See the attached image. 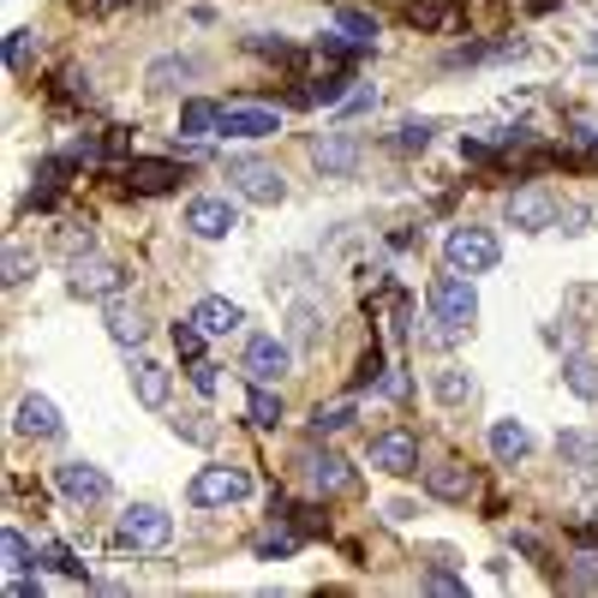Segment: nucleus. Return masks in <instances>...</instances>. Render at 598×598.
Returning <instances> with one entry per match:
<instances>
[{
    "label": "nucleus",
    "instance_id": "a211bd4d",
    "mask_svg": "<svg viewBox=\"0 0 598 598\" xmlns=\"http://www.w3.org/2000/svg\"><path fill=\"white\" fill-rule=\"evenodd\" d=\"M491 455H497L503 466L527 461L533 455V431L521 426V419H497V426H491Z\"/></svg>",
    "mask_w": 598,
    "mask_h": 598
},
{
    "label": "nucleus",
    "instance_id": "f8f14e48",
    "mask_svg": "<svg viewBox=\"0 0 598 598\" xmlns=\"http://www.w3.org/2000/svg\"><path fill=\"white\" fill-rule=\"evenodd\" d=\"M12 426H19V437L54 443V437L66 431V419H61V407H54L49 396H24V401H19V419H12Z\"/></svg>",
    "mask_w": 598,
    "mask_h": 598
},
{
    "label": "nucleus",
    "instance_id": "7ed1b4c3",
    "mask_svg": "<svg viewBox=\"0 0 598 598\" xmlns=\"http://www.w3.org/2000/svg\"><path fill=\"white\" fill-rule=\"evenodd\" d=\"M443 258H449V270L485 275V270H497L503 245H497V233H491V228H449V240H443Z\"/></svg>",
    "mask_w": 598,
    "mask_h": 598
},
{
    "label": "nucleus",
    "instance_id": "4468645a",
    "mask_svg": "<svg viewBox=\"0 0 598 598\" xmlns=\"http://www.w3.org/2000/svg\"><path fill=\"white\" fill-rule=\"evenodd\" d=\"M300 473H305V485L317 491V497H335V491H347L354 485V466H347L342 455H300Z\"/></svg>",
    "mask_w": 598,
    "mask_h": 598
},
{
    "label": "nucleus",
    "instance_id": "6ab92c4d",
    "mask_svg": "<svg viewBox=\"0 0 598 598\" xmlns=\"http://www.w3.org/2000/svg\"><path fill=\"white\" fill-rule=\"evenodd\" d=\"M426 491H431V497H443V503H466V497H473V466H455V461H449V466H431V473H426Z\"/></svg>",
    "mask_w": 598,
    "mask_h": 598
},
{
    "label": "nucleus",
    "instance_id": "c85d7f7f",
    "mask_svg": "<svg viewBox=\"0 0 598 598\" xmlns=\"http://www.w3.org/2000/svg\"><path fill=\"white\" fill-rule=\"evenodd\" d=\"M557 449H563L568 466H598V437H587V431H563Z\"/></svg>",
    "mask_w": 598,
    "mask_h": 598
},
{
    "label": "nucleus",
    "instance_id": "a878e982",
    "mask_svg": "<svg viewBox=\"0 0 598 598\" xmlns=\"http://www.w3.org/2000/svg\"><path fill=\"white\" fill-rule=\"evenodd\" d=\"M563 384L575 389L580 401H598V359H587V354H575V359H568V366H563Z\"/></svg>",
    "mask_w": 598,
    "mask_h": 598
},
{
    "label": "nucleus",
    "instance_id": "393cba45",
    "mask_svg": "<svg viewBox=\"0 0 598 598\" xmlns=\"http://www.w3.org/2000/svg\"><path fill=\"white\" fill-rule=\"evenodd\" d=\"M192 72H198V66H192V61H186V54H174V61H156L150 72H144V84H150V91H156V96H168V91H174V84H186V78H192Z\"/></svg>",
    "mask_w": 598,
    "mask_h": 598
},
{
    "label": "nucleus",
    "instance_id": "bb28decb",
    "mask_svg": "<svg viewBox=\"0 0 598 598\" xmlns=\"http://www.w3.org/2000/svg\"><path fill=\"white\" fill-rule=\"evenodd\" d=\"M203 342H210V329H203L198 317H186V324H174V354H180L186 366H198V359H203Z\"/></svg>",
    "mask_w": 598,
    "mask_h": 598
},
{
    "label": "nucleus",
    "instance_id": "de8ad7c7",
    "mask_svg": "<svg viewBox=\"0 0 598 598\" xmlns=\"http://www.w3.org/2000/svg\"><path fill=\"white\" fill-rule=\"evenodd\" d=\"M192 384L203 389V396H216V366H203V359H198V366H192Z\"/></svg>",
    "mask_w": 598,
    "mask_h": 598
},
{
    "label": "nucleus",
    "instance_id": "2f4dec72",
    "mask_svg": "<svg viewBox=\"0 0 598 598\" xmlns=\"http://www.w3.org/2000/svg\"><path fill=\"white\" fill-rule=\"evenodd\" d=\"M354 426V401H329V407H317L312 413V431L317 437H335V431H347Z\"/></svg>",
    "mask_w": 598,
    "mask_h": 598
},
{
    "label": "nucleus",
    "instance_id": "49530a36",
    "mask_svg": "<svg viewBox=\"0 0 598 598\" xmlns=\"http://www.w3.org/2000/svg\"><path fill=\"white\" fill-rule=\"evenodd\" d=\"M366 108H377V91H354L342 102V114H366Z\"/></svg>",
    "mask_w": 598,
    "mask_h": 598
},
{
    "label": "nucleus",
    "instance_id": "ddd939ff",
    "mask_svg": "<svg viewBox=\"0 0 598 598\" xmlns=\"http://www.w3.org/2000/svg\"><path fill=\"white\" fill-rule=\"evenodd\" d=\"M371 466H384V473H419V443H413V431H384V437H371Z\"/></svg>",
    "mask_w": 598,
    "mask_h": 598
},
{
    "label": "nucleus",
    "instance_id": "f257e3e1",
    "mask_svg": "<svg viewBox=\"0 0 598 598\" xmlns=\"http://www.w3.org/2000/svg\"><path fill=\"white\" fill-rule=\"evenodd\" d=\"M426 305H431V324L443 329V335H466V329L479 324V294H473V275H466V270L431 275Z\"/></svg>",
    "mask_w": 598,
    "mask_h": 598
},
{
    "label": "nucleus",
    "instance_id": "8fccbe9b",
    "mask_svg": "<svg viewBox=\"0 0 598 598\" xmlns=\"http://www.w3.org/2000/svg\"><path fill=\"white\" fill-rule=\"evenodd\" d=\"M575 533H580V545H598V521H580Z\"/></svg>",
    "mask_w": 598,
    "mask_h": 598
},
{
    "label": "nucleus",
    "instance_id": "423d86ee",
    "mask_svg": "<svg viewBox=\"0 0 598 598\" xmlns=\"http://www.w3.org/2000/svg\"><path fill=\"white\" fill-rule=\"evenodd\" d=\"M557 216H563V210H557V198H550L545 186H521V192L503 198V222L521 228V233H545Z\"/></svg>",
    "mask_w": 598,
    "mask_h": 598
},
{
    "label": "nucleus",
    "instance_id": "20e7f679",
    "mask_svg": "<svg viewBox=\"0 0 598 598\" xmlns=\"http://www.w3.org/2000/svg\"><path fill=\"white\" fill-rule=\"evenodd\" d=\"M174 538V515H162L156 503H138L120 515V527H114V545L120 550H162Z\"/></svg>",
    "mask_w": 598,
    "mask_h": 598
},
{
    "label": "nucleus",
    "instance_id": "5701e85b",
    "mask_svg": "<svg viewBox=\"0 0 598 598\" xmlns=\"http://www.w3.org/2000/svg\"><path fill=\"white\" fill-rule=\"evenodd\" d=\"M473 371H461V366H443V371H437L431 377V396L437 401H443V407H466V401H473Z\"/></svg>",
    "mask_w": 598,
    "mask_h": 598
},
{
    "label": "nucleus",
    "instance_id": "0eeeda50",
    "mask_svg": "<svg viewBox=\"0 0 598 598\" xmlns=\"http://www.w3.org/2000/svg\"><path fill=\"white\" fill-rule=\"evenodd\" d=\"M240 366H245V377H252V384H282V377L294 371V347L275 342V335H252Z\"/></svg>",
    "mask_w": 598,
    "mask_h": 598
},
{
    "label": "nucleus",
    "instance_id": "ea45409f",
    "mask_svg": "<svg viewBox=\"0 0 598 598\" xmlns=\"http://www.w3.org/2000/svg\"><path fill=\"white\" fill-rule=\"evenodd\" d=\"M371 384H384V354H377V347L359 359V371H354V389H371Z\"/></svg>",
    "mask_w": 598,
    "mask_h": 598
},
{
    "label": "nucleus",
    "instance_id": "412c9836",
    "mask_svg": "<svg viewBox=\"0 0 598 598\" xmlns=\"http://www.w3.org/2000/svg\"><path fill=\"white\" fill-rule=\"evenodd\" d=\"M102 324H108V342H120V347H138L144 335H150V324H144V317L133 312V305H120V300H108Z\"/></svg>",
    "mask_w": 598,
    "mask_h": 598
},
{
    "label": "nucleus",
    "instance_id": "c756f323",
    "mask_svg": "<svg viewBox=\"0 0 598 598\" xmlns=\"http://www.w3.org/2000/svg\"><path fill=\"white\" fill-rule=\"evenodd\" d=\"M0 557H7V575H19V568L36 563V550H31V538H24L19 527H7L0 533Z\"/></svg>",
    "mask_w": 598,
    "mask_h": 598
},
{
    "label": "nucleus",
    "instance_id": "a19ab883",
    "mask_svg": "<svg viewBox=\"0 0 598 598\" xmlns=\"http://www.w3.org/2000/svg\"><path fill=\"white\" fill-rule=\"evenodd\" d=\"M396 144H401V150H426V144H431V120H407L401 133H396Z\"/></svg>",
    "mask_w": 598,
    "mask_h": 598
},
{
    "label": "nucleus",
    "instance_id": "09e8293b",
    "mask_svg": "<svg viewBox=\"0 0 598 598\" xmlns=\"http://www.w3.org/2000/svg\"><path fill=\"white\" fill-rule=\"evenodd\" d=\"M377 389H384V396H407V377L401 371H384V384H377Z\"/></svg>",
    "mask_w": 598,
    "mask_h": 598
},
{
    "label": "nucleus",
    "instance_id": "58836bf2",
    "mask_svg": "<svg viewBox=\"0 0 598 598\" xmlns=\"http://www.w3.org/2000/svg\"><path fill=\"white\" fill-rule=\"evenodd\" d=\"M0 270H7V287H19V282H31L36 258L24 252V245H7V264H0Z\"/></svg>",
    "mask_w": 598,
    "mask_h": 598
},
{
    "label": "nucleus",
    "instance_id": "c9c22d12",
    "mask_svg": "<svg viewBox=\"0 0 598 598\" xmlns=\"http://www.w3.org/2000/svg\"><path fill=\"white\" fill-rule=\"evenodd\" d=\"M294 550H300V533L294 527H275V533L258 538V557H294Z\"/></svg>",
    "mask_w": 598,
    "mask_h": 598
},
{
    "label": "nucleus",
    "instance_id": "3c124183",
    "mask_svg": "<svg viewBox=\"0 0 598 598\" xmlns=\"http://www.w3.org/2000/svg\"><path fill=\"white\" fill-rule=\"evenodd\" d=\"M96 7H120V0H96Z\"/></svg>",
    "mask_w": 598,
    "mask_h": 598
},
{
    "label": "nucleus",
    "instance_id": "4be33fe9",
    "mask_svg": "<svg viewBox=\"0 0 598 598\" xmlns=\"http://www.w3.org/2000/svg\"><path fill=\"white\" fill-rule=\"evenodd\" d=\"M198 324L203 329H210V335H233V329H240L245 324V312H240V305H233V300H222V294H210V300H198Z\"/></svg>",
    "mask_w": 598,
    "mask_h": 598
},
{
    "label": "nucleus",
    "instance_id": "37998d69",
    "mask_svg": "<svg viewBox=\"0 0 598 598\" xmlns=\"http://www.w3.org/2000/svg\"><path fill=\"white\" fill-rule=\"evenodd\" d=\"M24 61H31V31H12V36H7V66L19 72Z\"/></svg>",
    "mask_w": 598,
    "mask_h": 598
},
{
    "label": "nucleus",
    "instance_id": "1a4fd4ad",
    "mask_svg": "<svg viewBox=\"0 0 598 598\" xmlns=\"http://www.w3.org/2000/svg\"><path fill=\"white\" fill-rule=\"evenodd\" d=\"M186 228H192L198 240H228V233L240 228V210H233L228 198H192L186 203Z\"/></svg>",
    "mask_w": 598,
    "mask_h": 598
},
{
    "label": "nucleus",
    "instance_id": "7c9ffc66",
    "mask_svg": "<svg viewBox=\"0 0 598 598\" xmlns=\"http://www.w3.org/2000/svg\"><path fill=\"white\" fill-rule=\"evenodd\" d=\"M335 31L354 42V49H371V42H377V19H366V12H335Z\"/></svg>",
    "mask_w": 598,
    "mask_h": 598
},
{
    "label": "nucleus",
    "instance_id": "6e6552de",
    "mask_svg": "<svg viewBox=\"0 0 598 598\" xmlns=\"http://www.w3.org/2000/svg\"><path fill=\"white\" fill-rule=\"evenodd\" d=\"M66 287H72V300H120V287H126V275L114 270V264H102V258H78L66 275Z\"/></svg>",
    "mask_w": 598,
    "mask_h": 598
},
{
    "label": "nucleus",
    "instance_id": "473e14b6",
    "mask_svg": "<svg viewBox=\"0 0 598 598\" xmlns=\"http://www.w3.org/2000/svg\"><path fill=\"white\" fill-rule=\"evenodd\" d=\"M61 252L72 258V264H78V258H91L96 252V228L91 222H66L61 228Z\"/></svg>",
    "mask_w": 598,
    "mask_h": 598
},
{
    "label": "nucleus",
    "instance_id": "a18cd8bd",
    "mask_svg": "<svg viewBox=\"0 0 598 598\" xmlns=\"http://www.w3.org/2000/svg\"><path fill=\"white\" fill-rule=\"evenodd\" d=\"M12 598H42V580H31V575L19 568V575H12Z\"/></svg>",
    "mask_w": 598,
    "mask_h": 598
},
{
    "label": "nucleus",
    "instance_id": "39448f33",
    "mask_svg": "<svg viewBox=\"0 0 598 598\" xmlns=\"http://www.w3.org/2000/svg\"><path fill=\"white\" fill-rule=\"evenodd\" d=\"M186 497H192L198 508H228V503H245V497H252V479H245L240 466H203V473H192Z\"/></svg>",
    "mask_w": 598,
    "mask_h": 598
},
{
    "label": "nucleus",
    "instance_id": "2eb2a0df",
    "mask_svg": "<svg viewBox=\"0 0 598 598\" xmlns=\"http://www.w3.org/2000/svg\"><path fill=\"white\" fill-rule=\"evenodd\" d=\"M275 108H258V102H228L222 108V133L228 138H270L275 133Z\"/></svg>",
    "mask_w": 598,
    "mask_h": 598
},
{
    "label": "nucleus",
    "instance_id": "9d476101",
    "mask_svg": "<svg viewBox=\"0 0 598 598\" xmlns=\"http://www.w3.org/2000/svg\"><path fill=\"white\" fill-rule=\"evenodd\" d=\"M54 485H61V497H72V503H102L108 497V473L102 466H91V461H66L61 473H54Z\"/></svg>",
    "mask_w": 598,
    "mask_h": 598
},
{
    "label": "nucleus",
    "instance_id": "9b49d317",
    "mask_svg": "<svg viewBox=\"0 0 598 598\" xmlns=\"http://www.w3.org/2000/svg\"><path fill=\"white\" fill-rule=\"evenodd\" d=\"M407 24H413V31H431V36H455L466 24V7L461 0H413V7H407Z\"/></svg>",
    "mask_w": 598,
    "mask_h": 598
},
{
    "label": "nucleus",
    "instance_id": "f704fd0d",
    "mask_svg": "<svg viewBox=\"0 0 598 598\" xmlns=\"http://www.w3.org/2000/svg\"><path fill=\"white\" fill-rule=\"evenodd\" d=\"M42 563H49L54 575H66V580H91V575H84V563L72 557V545H49V550H42Z\"/></svg>",
    "mask_w": 598,
    "mask_h": 598
},
{
    "label": "nucleus",
    "instance_id": "f3484780",
    "mask_svg": "<svg viewBox=\"0 0 598 598\" xmlns=\"http://www.w3.org/2000/svg\"><path fill=\"white\" fill-rule=\"evenodd\" d=\"M126 186H133V192H174V186H180V162L133 156V162H126Z\"/></svg>",
    "mask_w": 598,
    "mask_h": 598
},
{
    "label": "nucleus",
    "instance_id": "f03ea898",
    "mask_svg": "<svg viewBox=\"0 0 598 598\" xmlns=\"http://www.w3.org/2000/svg\"><path fill=\"white\" fill-rule=\"evenodd\" d=\"M228 186L245 203H264V210H275V203L287 198V180L270 162H258V156H228Z\"/></svg>",
    "mask_w": 598,
    "mask_h": 598
},
{
    "label": "nucleus",
    "instance_id": "b1692460",
    "mask_svg": "<svg viewBox=\"0 0 598 598\" xmlns=\"http://www.w3.org/2000/svg\"><path fill=\"white\" fill-rule=\"evenodd\" d=\"M133 389H138L144 407H162L168 401V371L156 366V359H138V366H133Z\"/></svg>",
    "mask_w": 598,
    "mask_h": 598
},
{
    "label": "nucleus",
    "instance_id": "dca6fc26",
    "mask_svg": "<svg viewBox=\"0 0 598 598\" xmlns=\"http://www.w3.org/2000/svg\"><path fill=\"white\" fill-rule=\"evenodd\" d=\"M312 162L324 168L329 180H342V174L359 168V144L347 138V133H324V138H312Z\"/></svg>",
    "mask_w": 598,
    "mask_h": 598
},
{
    "label": "nucleus",
    "instance_id": "aec40b11",
    "mask_svg": "<svg viewBox=\"0 0 598 598\" xmlns=\"http://www.w3.org/2000/svg\"><path fill=\"white\" fill-rule=\"evenodd\" d=\"M210 133H222V108H216V102H203V96H192L180 108V138L186 144H203Z\"/></svg>",
    "mask_w": 598,
    "mask_h": 598
},
{
    "label": "nucleus",
    "instance_id": "c03bdc74",
    "mask_svg": "<svg viewBox=\"0 0 598 598\" xmlns=\"http://www.w3.org/2000/svg\"><path fill=\"white\" fill-rule=\"evenodd\" d=\"M568 580H575V587H598V557H575V575Z\"/></svg>",
    "mask_w": 598,
    "mask_h": 598
},
{
    "label": "nucleus",
    "instance_id": "e433bc0d",
    "mask_svg": "<svg viewBox=\"0 0 598 598\" xmlns=\"http://www.w3.org/2000/svg\"><path fill=\"white\" fill-rule=\"evenodd\" d=\"M245 49H252V54H264V61H282V66H300V49H287V42L282 36H245Z\"/></svg>",
    "mask_w": 598,
    "mask_h": 598
},
{
    "label": "nucleus",
    "instance_id": "72a5a7b5",
    "mask_svg": "<svg viewBox=\"0 0 598 598\" xmlns=\"http://www.w3.org/2000/svg\"><path fill=\"white\" fill-rule=\"evenodd\" d=\"M426 592H437V598H461V592H466V580L455 575V568L437 563V568H426Z\"/></svg>",
    "mask_w": 598,
    "mask_h": 598
},
{
    "label": "nucleus",
    "instance_id": "cd10ccee",
    "mask_svg": "<svg viewBox=\"0 0 598 598\" xmlns=\"http://www.w3.org/2000/svg\"><path fill=\"white\" fill-rule=\"evenodd\" d=\"M245 413H252V426H282V396H275L270 384H252V396H245Z\"/></svg>",
    "mask_w": 598,
    "mask_h": 598
},
{
    "label": "nucleus",
    "instance_id": "4c0bfd02",
    "mask_svg": "<svg viewBox=\"0 0 598 598\" xmlns=\"http://www.w3.org/2000/svg\"><path fill=\"white\" fill-rule=\"evenodd\" d=\"M347 84H354L347 72H329V78H317V84H312V96L324 102V108H342V102H347Z\"/></svg>",
    "mask_w": 598,
    "mask_h": 598
},
{
    "label": "nucleus",
    "instance_id": "79ce46f5",
    "mask_svg": "<svg viewBox=\"0 0 598 598\" xmlns=\"http://www.w3.org/2000/svg\"><path fill=\"white\" fill-rule=\"evenodd\" d=\"M294 342L300 347L317 342V312H312V305H294Z\"/></svg>",
    "mask_w": 598,
    "mask_h": 598
}]
</instances>
